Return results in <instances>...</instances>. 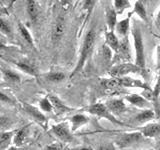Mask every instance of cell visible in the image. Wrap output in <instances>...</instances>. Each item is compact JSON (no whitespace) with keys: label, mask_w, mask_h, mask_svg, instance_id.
<instances>
[{"label":"cell","mask_w":160,"mask_h":150,"mask_svg":"<svg viewBox=\"0 0 160 150\" xmlns=\"http://www.w3.org/2000/svg\"><path fill=\"white\" fill-rule=\"evenodd\" d=\"M95 41H96V29L95 27H91L88 31L86 32L82 42V46H81V50H80V55H79V59L75 69L73 70V72L71 74V76L77 74L78 72H80L83 69L85 63L88 60V58L90 57V55L92 54L93 49L95 46Z\"/></svg>","instance_id":"cell-1"},{"label":"cell","mask_w":160,"mask_h":150,"mask_svg":"<svg viewBox=\"0 0 160 150\" xmlns=\"http://www.w3.org/2000/svg\"><path fill=\"white\" fill-rule=\"evenodd\" d=\"M131 34L134 40V49H135V64L141 70V74L145 75V50H144V42L142 32L137 21H134L133 26L131 28Z\"/></svg>","instance_id":"cell-2"},{"label":"cell","mask_w":160,"mask_h":150,"mask_svg":"<svg viewBox=\"0 0 160 150\" xmlns=\"http://www.w3.org/2000/svg\"><path fill=\"white\" fill-rule=\"evenodd\" d=\"M108 73L111 77H124L130 73H141V70L135 63L122 62L114 65Z\"/></svg>","instance_id":"cell-3"},{"label":"cell","mask_w":160,"mask_h":150,"mask_svg":"<svg viewBox=\"0 0 160 150\" xmlns=\"http://www.w3.org/2000/svg\"><path fill=\"white\" fill-rule=\"evenodd\" d=\"M86 111L91 113L95 116H98V117H101V118H105L109 120L110 122H112L114 124H118V125H123L122 122H120L119 120H117V118L114 117V115L109 111L108 108L106 107L105 104H101V103H95L90 105V106L85 108Z\"/></svg>","instance_id":"cell-4"},{"label":"cell","mask_w":160,"mask_h":150,"mask_svg":"<svg viewBox=\"0 0 160 150\" xmlns=\"http://www.w3.org/2000/svg\"><path fill=\"white\" fill-rule=\"evenodd\" d=\"M50 132L61 142L70 143V142H72V140H73L72 130L69 127V125L65 122L51 125Z\"/></svg>","instance_id":"cell-5"},{"label":"cell","mask_w":160,"mask_h":150,"mask_svg":"<svg viewBox=\"0 0 160 150\" xmlns=\"http://www.w3.org/2000/svg\"><path fill=\"white\" fill-rule=\"evenodd\" d=\"M131 59V49H130L129 39L127 37L120 38V43L117 51L115 52L113 57V62H128Z\"/></svg>","instance_id":"cell-6"},{"label":"cell","mask_w":160,"mask_h":150,"mask_svg":"<svg viewBox=\"0 0 160 150\" xmlns=\"http://www.w3.org/2000/svg\"><path fill=\"white\" fill-rule=\"evenodd\" d=\"M144 136L141 132H130V133H124L119 135L116 138V145L118 148H124L132 146L134 144H137L144 140Z\"/></svg>","instance_id":"cell-7"},{"label":"cell","mask_w":160,"mask_h":150,"mask_svg":"<svg viewBox=\"0 0 160 150\" xmlns=\"http://www.w3.org/2000/svg\"><path fill=\"white\" fill-rule=\"evenodd\" d=\"M22 108L25 112L28 114V116L31 117L35 122L40 124L43 127H46L47 125V119L41 110H39L37 107L33 106L28 103H22Z\"/></svg>","instance_id":"cell-8"},{"label":"cell","mask_w":160,"mask_h":150,"mask_svg":"<svg viewBox=\"0 0 160 150\" xmlns=\"http://www.w3.org/2000/svg\"><path fill=\"white\" fill-rule=\"evenodd\" d=\"M65 30H66V17H65L64 13H60L57 16L56 21H55V24H54L53 33H52L53 40L58 41V40L64 35Z\"/></svg>","instance_id":"cell-9"},{"label":"cell","mask_w":160,"mask_h":150,"mask_svg":"<svg viewBox=\"0 0 160 150\" xmlns=\"http://www.w3.org/2000/svg\"><path fill=\"white\" fill-rule=\"evenodd\" d=\"M30 132L29 126H24L18 129L16 132H14L13 136V144L15 147H23L25 144L29 141Z\"/></svg>","instance_id":"cell-10"},{"label":"cell","mask_w":160,"mask_h":150,"mask_svg":"<svg viewBox=\"0 0 160 150\" xmlns=\"http://www.w3.org/2000/svg\"><path fill=\"white\" fill-rule=\"evenodd\" d=\"M132 13H128V16L126 18H124L122 20L117 22L116 26H115L114 31L116 33V35L119 38L127 37L128 33L130 31V18H131Z\"/></svg>","instance_id":"cell-11"},{"label":"cell","mask_w":160,"mask_h":150,"mask_svg":"<svg viewBox=\"0 0 160 150\" xmlns=\"http://www.w3.org/2000/svg\"><path fill=\"white\" fill-rule=\"evenodd\" d=\"M105 22H106L108 30L114 31L115 26L117 24V13L112 5H108L105 8Z\"/></svg>","instance_id":"cell-12"},{"label":"cell","mask_w":160,"mask_h":150,"mask_svg":"<svg viewBox=\"0 0 160 150\" xmlns=\"http://www.w3.org/2000/svg\"><path fill=\"white\" fill-rule=\"evenodd\" d=\"M147 0H137L134 4L132 14H137V16L143 20L144 22H148V13H147Z\"/></svg>","instance_id":"cell-13"},{"label":"cell","mask_w":160,"mask_h":150,"mask_svg":"<svg viewBox=\"0 0 160 150\" xmlns=\"http://www.w3.org/2000/svg\"><path fill=\"white\" fill-rule=\"evenodd\" d=\"M104 37H105V44L107 45V47H109L111 50H113L114 52H116L118 47H119L120 38L116 35L115 31L107 29L106 31H105Z\"/></svg>","instance_id":"cell-14"},{"label":"cell","mask_w":160,"mask_h":150,"mask_svg":"<svg viewBox=\"0 0 160 150\" xmlns=\"http://www.w3.org/2000/svg\"><path fill=\"white\" fill-rule=\"evenodd\" d=\"M106 107L108 108V110L112 114L117 113V114H121L123 112L126 111V105L125 103L120 99H112V100H108L106 102Z\"/></svg>","instance_id":"cell-15"},{"label":"cell","mask_w":160,"mask_h":150,"mask_svg":"<svg viewBox=\"0 0 160 150\" xmlns=\"http://www.w3.org/2000/svg\"><path fill=\"white\" fill-rule=\"evenodd\" d=\"M50 103L52 105V108L55 112L57 114H62V113H65V112H68V111H71V108L67 107L66 105H65L62 101L61 99L58 98L57 96H54V95H49L47 96Z\"/></svg>","instance_id":"cell-16"},{"label":"cell","mask_w":160,"mask_h":150,"mask_svg":"<svg viewBox=\"0 0 160 150\" xmlns=\"http://www.w3.org/2000/svg\"><path fill=\"white\" fill-rule=\"evenodd\" d=\"M14 131H2L0 132V150H8L13 143Z\"/></svg>","instance_id":"cell-17"},{"label":"cell","mask_w":160,"mask_h":150,"mask_svg":"<svg viewBox=\"0 0 160 150\" xmlns=\"http://www.w3.org/2000/svg\"><path fill=\"white\" fill-rule=\"evenodd\" d=\"M14 63L20 70H22L23 72L30 75V76H36L37 75L36 68H35L34 65L30 61H28V60H21V61H16Z\"/></svg>","instance_id":"cell-18"},{"label":"cell","mask_w":160,"mask_h":150,"mask_svg":"<svg viewBox=\"0 0 160 150\" xmlns=\"http://www.w3.org/2000/svg\"><path fill=\"white\" fill-rule=\"evenodd\" d=\"M139 132H141L144 137L152 138L156 135L160 134V124H150L139 128Z\"/></svg>","instance_id":"cell-19"},{"label":"cell","mask_w":160,"mask_h":150,"mask_svg":"<svg viewBox=\"0 0 160 150\" xmlns=\"http://www.w3.org/2000/svg\"><path fill=\"white\" fill-rule=\"evenodd\" d=\"M88 121H89V118L83 114H76V115H74V116H72L71 119H70L72 132L76 131L77 129H79L80 127H82L83 125L88 123Z\"/></svg>","instance_id":"cell-20"},{"label":"cell","mask_w":160,"mask_h":150,"mask_svg":"<svg viewBox=\"0 0 160 150\" xmlns=\"http://www.w3.org/2000/svg\"><path fill=\"white\" fill-rule=\"evenodd\" d=\"M125 99H126L128 102L131 103L132 105H135V106L140 107V108H146L149 105V102L146 99L143 98L142 96H140V95H137V94L128 95V96L125 97Z\"/></svg>","instance_id":"cell-21"},{"label":"cell","mask_w":160,"mask_h":150,"mask_svg":"<svg viewBox=\"0 0 160 150\" xmlns=\"http://www.w3.org/2000/svg\"><path fill=\"white\" fill-rule=\"evenodd\" d=\"M27 14L31 21H36L38 17V6L35 0H26Z\"/></svg>","instance_id":"cell-22"},{"label":"cell","mask_w":160,"mask_h":150,"mask_svg":"<svg viewBox=\"0 0 160 150\" xmlns=\"http://www.w3.org/2000/svg\"><path fill=\"white\" fill-rule=\"evenodd\" d=\"M18 31L20 33V36H21L27 43H29L30 45H31V46H33L34 40L32 38V35L29 32L28 28L25 26L21 21H18Z\"/></svg>","instance_id":"cell-23"},{"label":"cell","mask_w":160,"mask_h":150,"mask_svg":"<svg viewBox=\"0 0 160 150\" xmlns=\"http://www.w3.org/2000/svg\"><path fill=\"white\" fill-rule=\"evenodd\" d=\"M113 8L115 9L117 15H121L126 9L131 7L129 0H113Z\"/></svg>","instance_id":"cell-24"},{"label":"cell","mask_w":160,"mask_h":150,"mask_svg":"<svg viewBox=\"0 0 160 150\" xmlns=\"http://www.w3.org/2000/svg\"><path fill=\"white\" fill-rule=\"evenodd\" d=\"M98 2V0H83L82 3V11L86 14V17H85L84 22H86L89 19L90 15L92 14V11L95 7V5Z\"/></svg>","instance_id":"cell-25"},{"label":"cell","mask_w":160,"mask_h":150,"mask_svg":"<svg viewBox=\"0 0 160 150\" xmlns=\"http://www.w3.org/2000/svg\"><path fill=\"white\" fill-rule=\"evenodd\" d=\"M1 74L4 80H6L8 82H19L21 78H20V75L13 71V70L10 69H1Z\"/></svg>","instance_id":"cell-26"},{"label":"cell","mask_w":160,"mask_h":150,"mask_svg":"<svg viewBox=\"0 0 160 150\" xmlns=\"http://www.w3.org/2000/svg\"><path fill=\"white\" fill-rule=\"evenodd\" d=\"M153 118H154V111L153 110L146 109V110H144V111H142L141 113H139L138 115H136V117H135V121H136L137 123H144V122H147Z\"/></svg>","instance_id":"cell-27"},{"label":"cell","mask_w":160,"mask_h":150,"mask_svg":"<svg viewBox=\"0 0 160 150\" xmlns=\"http://www.w3.org/2000/svg\"><path fill=\"white\" fill-rule=\"evenodd\" d=\"M45 77L50 82H61L65 79V74L62 72H58V71H55V72H49L45 75Z\"/></svg>","instance_id":"cell-28"},{"label":"cell","mask_w":160,"mask_h":150,"mask_svg":"<svg viewBox=\"0 0 160 150\" xmlns=\"http://www.w3.org/2000/svg\"><path fill=\"white\" fill-rule=\"evenodd\" d=\"M0 32L4 34L5 36H11L12 35V30L9 23L2 17H0Z\"/></svg>","instance_id":"cell-29"},{"label":"cell","mask_w":160,"mask_h":150,"mask_svg":"<svg viewBox=\"0 0 160 150\" xmlns=\"http://www.w3.org/2000/svg\"><path fill=\"white\" fill-rule=\"evenodd\" d=\"M12 125V120L11 118L6 117V116H1L0 117V132L2 131H8V128Z\"/></svg>","instance_id":"cell-30"},{"label":"cell","mask_w":160,"mask_h":150,"mask_svg":"<svg viewBox=\"0 0 160 150\" xmlns=\"http://www.w3.org/2000/svg\"><path fill=\"white\" fill-rule=\"evenodd\" d=\"M39 106H40V109H41L42 111H44V112H52L53 111L52 105H51V103H50L48 97H45V98L40 100Z\"/></svg>","instance_id":"cell-31"},{"label":"cell","mask_w":160,"mask_h":150,"mask_svg":"<svg viewBox=\"0 0 160 150\" xmlns=\"http://www.w3.org/2000/svg\"><path fill=\"white\" fill-rule=\"evenodd\" d=\"M0 101L3 102V103H7V104H15V101H14V99L12 97H10L8 96L7 94H5L4 92L2 91H0Z\"/></svg>","instance_id":"cell-32"},{"label":"cell","mask_w":160,"mask_h":150,"mask_svg":"<svg viewBox=\"0 0 160 150\" xmlns=\"http://www.w3.org/2000/svg\"><path fill=\"white\" fill-rule=\"evenodd\" d=\"M160 94V70H159V75H158V78H157V82L155 87L153 89V92H152V98L156 100Z\"/></svg>","instance_id":"cell-33"},{"label":"cell","mask_w":160,"mask_h":150,"mask_svg":"<svg viewBox=\"0 0 160 150\" xmlns=\"http://www.w3.org/2000/svg\"><path fill=\"white\" fill-rule=\"evenodd\" d=\"M95 150H116V148L112 143H103L99 145Z\"/></svg>","instance_id":"cell-34"},{"label":"cell","mask_w":160,"mask_h":150,"mask_svg":"<svg viewBox=\"0 0 160 150\" xmlns=\"http://www.w3.org/2000/svg\"><path fill=\"white\" fill-rule=\"evenodd\" d=\"M44 150H63V147L60 143H53V144L47 145V146L44 148Z\"/></svg>","instance_id":"cell-35"},{"label":"cell","mask_w":160,"mask_h":150,"mask_svg":"<svg viewBox=\"0 0 160 150\" xmlns=\"http://www.w3.org/2000/svg\"><path fill=\"white\" fill-rule=\"evenodd\" d=\"M70 3H71V0H61V6L63 10H67L70 6Z\"/></svg>","instance_id":"cell-36"},{"label":"cell","mask_w":160,"mask_h":150,"mask_svg":"<svg viewBox=\"0 0 160 150\" xmlns=\"http://www.w3.org/2000/svg\"><path fill=\"white\" fill-rule=\"evenodd\" d=\"M157 69L160 70V46L157 49Z\"/></svg>","instance_id":"cell-37"},{"label":"cell","mask_w":160,"mask_h":150,"mask_svg":"<svg viewBox=\"0 0 160 150\" xmlns=\"http://www.w3.org/2000/svg\"><path fill=\"white\" fill-rule=\"evenodd\" d=\"M155 22H156V25L160 28V8L157 12V15H156V20H155Z\"/></svg>","instance_id":"cell-38"},{"label":"cell","mask_w":160,"mask_h":150,"mask_svg":"<svg viewBox=\"0 0 160 150\" xmlns=\"http://www.w3.org/2000/svg\"><path fill=\"white\" fill-rule=\"evenodd\" d=\"M8 150H25L24 148H22V147H10Z\"/></svg>","instance_id":"cell-39"},{"label":"cell","mask_w":160,"mask_h":150,"mask_svg":"<svg viewBox=\"0 0 160 150\" xmlns=\"http://www.w3.org/2000/svg\"><path fill=\"white\" fill-rule=\"evenodd\" d=\"M7 0H0V6H5V4H6Z\"/></svg>","instance_id":"cell-40"},{"label":"cell","mask_w":160,"mask_h":150,"mask_svg":"<svg viewBox=\"0 0 160 150\" xmlns=\"http://www.w3.org/2000/svg\"><path fill=\"white\" fill-rule=\"evenodd\" d=\"M2 77V74H1V70H0V78Z\"/></svg>","instance_id":"cell-41"},{"label":"cell","mask_w":160,"mask_h":150,"mask_svg":"<svg viewBox=\"0 0 160 150\" xmlns=\"http://www.w3.org/2000/svg\"><path fill=\"white\" fill-rule=\"evenodd\" d=\"M79 1H80V0H77V1H76V4H77V3H79Z\"/></svg>","instance_id":"cell-42"},{"label":"cell","mask_w":160,"mask_h":150,"mask_svg":"<svg viewBox=\"0 0 160 150\" xmlns=\"http://www.w3.org/2000/svg\"><path fill=\"white\" fill-rule=\"evenodd\" d=\"M149 150H154V149H149Z\"/></svg>","instance_id":"cell-43"}]
</instances>
